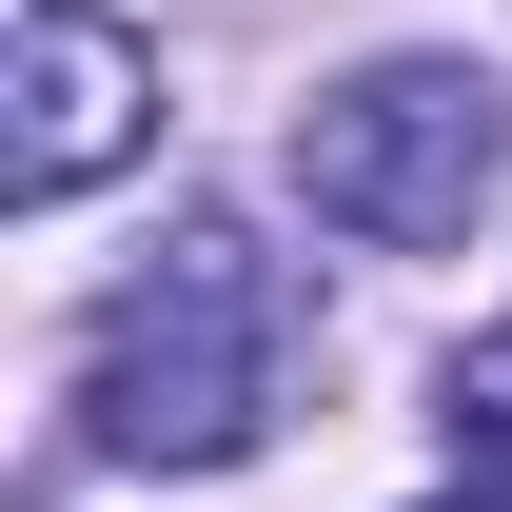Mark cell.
Returning a JSON list of instances; mask_svg holds the SVG:
<instances>
[{
	"mask_svg": "<svg viewBox=\"0 0 512 512\" xmlns=\"http://www.w3.org/2000/svg\"><path fill=\"white\" fill-rule=\"evenodd\" d=\"M276 276H256L237 237H178L158 276H138L119 316H99V434L138 453V473H217V453H256V414H276Z\"/></svg>",
	"mask_w": 512,
	"mask_h": 512,
	"instance_id": "obj_1",
	"label": "cell"
},
{
	"mask_svg": "<svg viewBox=\"0 0 512 512\" xmlns=\"http://www.w3.org/2000/svg\"><path fill=\"white\" fill-rule=\"evenodd\" d=\"M138 119H158V79H138L119 20H79V0H20V138H0V178H20V217H60L79 178H119Z\"/></svg>",
	"mask_w": 512,
	"mask_h": 512,
	"instance_id": "obj_3",
	"label": "cell"
},
{
	"mask_svg": "<svg viewBox=\"0 0 512 512\" xmlns=\"http://www.w3.org/2000/svg\"><path fill=\"white\" fill-rule=\"evenodd\" d=\"M493 178H512V119H493V79H453V60H375V79H335L296 119V197L335 237H394V256L473 237Z\"/></svg>",
	"mask_w": 512,
	"mask_h": 512,
	"instance_id": "obj_2",
	"label": "cell"
},
{
	"mask_svg": "<svg viewBox=\"0 0 512 512\" xmlns=\"http://www.w3.org/2000/svg\"><path fill=\"white\" fill-rule=\"evenodd\" d=\"M453 453H493V473H512V335H493V355H453Z\"/></svg>",
	"mask_w": 512,
	"mask_h": 512,
	"instance_id": "obj_4",
	"label": "cell"
},
{
	"mask_svg": "<svg viewBox=\"0 0 512 512\" xmlns=\"http://www.w3.org/2000/svg\"><path fill=\"white\" fill-rule=\"evenodd\" d=\"M434 512H493V493H434Z\"/></svg>",
	"mask_w": 512,
	"mask_h": 512,
	"instance_id": "obj_5",
	"label": "cell"
}]
</instances>
